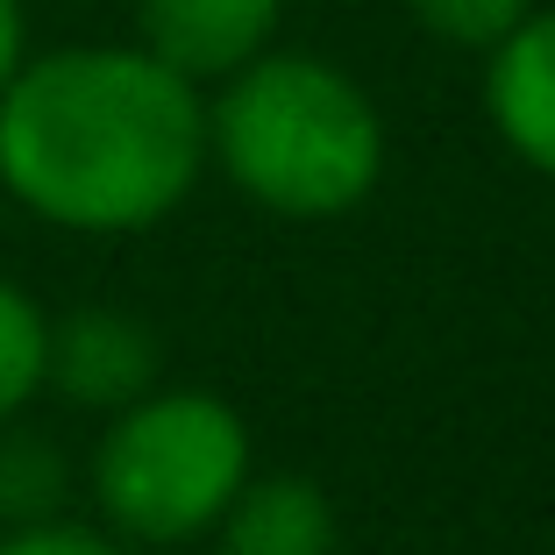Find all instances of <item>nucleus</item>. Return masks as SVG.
<instances>
[{
  "mask_svg": "<svg viewBox=\"0 0 555 555\" xmlns=\"http://www.w3.org/2000/svg\"><path fill=\"white\" fill-rule=\"evenodd\" d=\"M207 164L199 86L143 43L22 57L0 86V185L57 229L129 235L193 193Z\"/></svg>",
  "mask_w": 555,
  "mask_h": 555,
  "instance_id": "f257e3e1",
  "label": "nucleus"
},
{
  "mask_svg": "<svg viewBox=\"0 0 555 555\" xmlns=\"http://www.w3.org/2000/svg\"><path fill=\"white\" fill-rule=\"evenodd\" d=\"M207 150L257 207L327 221L371 199L385 171V121L349 72L321 57H249L207 107Z\"/></svg>",
  "mask_w": 555,
  "mask_h": 555,
  "instance_id": "f03ea898",
  "label": "nucleus"
},
{
  "mask_svg": "<svg viewBox=\"0 0 555 555\" xmlns=\"http://www.w3.org/2000/svg\"><path fill=\"white\" fill-rule=\"evenodd\" d=\"M249 485V427L207 392H157L121 406L93 449V499L129 541H193Z\"/></svg>",
  "mask_w": 555,
  "mask_h": 555,
  "instance_id": "7ed1b4c3",
  "label": "nucleus"
},
{
  "mask_svg": "<svg viewBox=\"0 0 555 555\" xmlns=\"http://www.w3.org/2000/svg\"><path fill=\"white\" fill-rule=\"evenodd\" d=\"M285 0H135V29L157 65L179 79H229L249 57H263L278 36Z\"/></svg>",
  "mask_w": 555,
  "mask_h": 555,
  "instance_id": "20e7f679",
  "label": "nucleus"
},
{
  "mask_svg": "<svg viewBox=\"0 0 555 555\" xmlns=\"http://www.w3.org/2000/svg\"><path fill=\"white\" fill-rule=\"evenodd\" d=\"M43 385L72 399V406H135L157 385V335L121 307H79L72 321L50 327Z\"/></svg>",
  "mask_w": 555,
  "mask_h": 555,
  "instance_id": "39448f33",
  "label": "nucleus"
},
{
  "mask_svg": "<svg viewBox=\"0 0 555 555\" xmlns=\"http://www.w3.org/2000/svg\"><path fill=\"white\" fill-rule=\"evenodd\" d=\"M485 107L499 121V135L513 143V157H527L534 171L555 179V8L527 15L491 50Z\"/></svg>",
  "mask_w": 555,
  "mask_h": 555,
  "instance_id": "423d86ee",
  "label": "nucleus"
},
{
  "mask_svg": "<svg viewBox=\"0 0 555 555\" xmlns=\"http://www.w3.org/2000/svg\"><path fill=\"white\" fill-rule=\"evenodd\" d=\"M221 555H335V506L307 477H257L221 513Z\"/></svg>",
  "mask_w": 555,
  "mask_h": 555,
  "instance_id": "0eeeda50",
  "label": "nucleus"
},
{
  "mask_svg": "<svg viewBox=\"0 0 555 555\" xmlns=\"http://www.w3.org/2000/svg\"><path fill=\"white\" fill-rule=\"evenodd\" d=\"M43 357H50V321L22 285L0 278V421H15L43 392Z\"/></svg>",
  "mask_w": 555,
  "mask_h": 555,
  "instance_id": "6e6552de",
  "label": "nucleus"
},
{
  "mask_svg": "<svg viewBox=\"0 0 555 555\" xmlns=\"http://www.w3.org/2000/svg\"><path fill=\"white\" fill-rule=\"evenodd\" d=\"M65 499V456L43 435H0V513L15 527H36Z\"/></svg>",
  "mask_w": 555,
  "mask_h": 555,
  "instance_id": "1a4fd4ad",
  "label": "nucleus"
},
{
  "mask_svg": "<svg viewBox=\"0 0 555 555\" xmlns=\"http://www.w3.org/2000/svg\"><path fill=\"white\" fill-rule=\"evenodd\" d=\"M406 8L421 29H435L441 43H463V50H499L534 15V0H406Z\"/></svg>",
  "mask_w": 555,
  "mask_h": 555,
  "instance_id": "9d476101",
  "label": "nucleus"
},
{
  "mask_svg": "<svg viewBox=\"0 0 555 555\" xmlns=\"http://www.w3.org/2000/svg\"><path fill=\"white\" fill-rule=\"evenodd\" d=\"M0 555H121L115 541H100L93 527H65V520H36V527H15L0 541Z\"/></svg>",
  "mask_w": 555,
  "mask_h": 555,
  "instance_id": "9b49d317",
  "label": "nucleus"
},
{
  "mask_svg": "<svg viewBox=\"0 0 555 555\" xmlns=\"http://www.w3.org/2000/svg\"><path fill=\"white\" fill-rule=\"evenodd\" d=\"M22 72V0H0V86Z\"/></svg>",
  "mask_w": 555,
  "mask_h": 555,
  "instance_id": "f8f14e48",
  "label": "nucleus"
}]
</instances>
